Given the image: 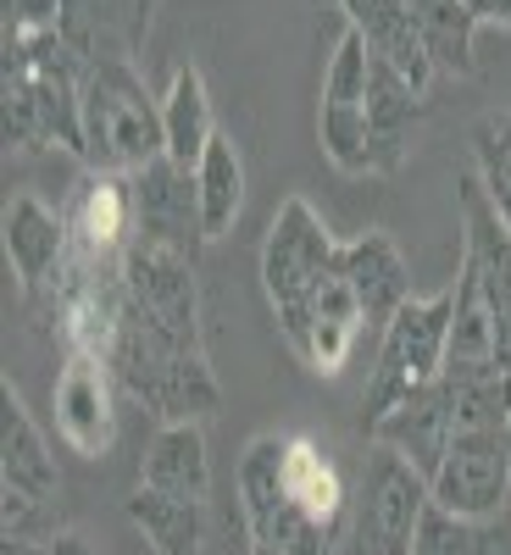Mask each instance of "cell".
Listing matches in <instances>:
<instances>
[{"instance_id":"1","label":"cell","mask_w":511,"mask_h":555,"mask_svg":"<svg viewBox=\"0 0 511 555\" xmlns=\"http://www.w3.org/2000/svg\"><path fill=\"white\" fill-rule=\"evenodd\" d=\"M84 56L67 44L62 28L7 34V151H84L78 122V89Z\"/></svg>"},{"instance_id":"2","label":"cell","mask_w":511,"mask_h":555,"mask_svg":"<svg viewBox=\"0 0 511 555\" xmlns=\"http://www.w3.org/2000/svg\"><path fill=\"white\" fill-rule=\"evenodd\" d=\"M106 366H112L117 389L133 395L139 405H151L162 423H206L222 405L206 345H183V339L162 334L156 322H145L128 306V295H123V322H117Z\"/></svg>"},{"instance_id":"3","label":"cell","mask_w":511,"mask_h":555,"mask_svg":"<svg viewBox=\"0 0 511 555\" xmlns=\"http://www.w3.org/2000/svg\"><path fill=\"white\" fill-rule=\"evenodd\" d=\"M78 122H84V167L95 172H145L167 156L162 101L133 73V62H89L78 89Z\"/></svg>"},{"instance_id":"4","label":"cell","mask_w":511,"mask_h":555,"mask_svg":"<svg viewBox=\"0 0 511 555\" xmlns=\"http://www.w3.org/2000/svg\"><path fill=\"white\" fill-rule=\"evenodd\" d=\"M445 350H450V289L445 295H411L384 328L373 384L361 395V428L373 434L379 416H389L417 389H429L445 373Z\"/></svg>"},{"instance_id":"5","label":"cell","mask_w":511,"mask_h":555,"mask_svg":"<svg viewBox=\"0 0 511 555\" xmlns=\"http://www.w3.org/2000/svg\"><path fill=\"white\" fill-rule=\"evenodd\" d=\"M240 517L251 555H329L334 528L306 517L284 489V434H261L240 455Z\"/></svg>"},{"instance_id":"6","label":"cell","mask_w":511,"mask_h":555,"mask_svg":"<svg viewBox=\"0 0 511 555\" xmlns=\"http://www.w3.org/2000/svg\"><path fill=\"white\" fill-rule=\"evenodd\" d=\"M340 250L345 245L329 234V222L311 211V201L290 195L278 206L272 222H267V240H261V289L272 300V317L295 311L322 278L340 267Z\"/></svg>"},{"instance_id":"7","label":"cell","mask_w":511,"mask_h":555,"mask_svg":"<svg viewBox=\"0 0 511 555\" xmlns=\"http://www.w3.org/2000/svg\"><path fill=\"white\" fill-rule=\"evenodd\" d=\"M429 500H434L429 478L417 473L406 455L373 444V455H367V478H361L350 555H411V539H417V522H423Z\"/></svg>"},{"instance_id":"8","label":"cell","mask_w":511,"mask_h":555,"mask_svg":"<svg viewBox=\"0 0 511 555\" xmlns=\"http://www.w3.org/2000/svg\"><path fill=\"white\" fill-rule=\"evenodd\" d=\"M429 494L445 512L468 517V522H489L511 505V444L506 428H468L456 434L445 461L429 478Z\"/></svg>"},{"instance_id":"9","label":"cell","mask_w":511,"mask_h":555,"mask_svg":"<svg viewBox=\"0 0 511 555\" xmlns=\"http://www.w3.org/2000/svg\"><path fill=\"white\" fill-rule=\"evenodd\" d=\"M278 334L290 339V350L311 366L317 378H340L356 339L367 334V311L350 289L345 267H334L295 311H278Z\"/></svg>"},{"instance_id":"10","label":"cell","mask_w":511,"mask_h":555,"mask_svg":"<svg viewBox=\"0 0 511 555\" xmlns=\"http://www.w3.org/2000/svg\"><path fill=\"white\" fill-rule=\"evenodd\" d=\"M123 295L128 306L156 322L162 334L201 345V284H195V256H178L162 245L133 240L123 256Z\"/></svg>"},{"instance_id":"11","label":"cell","mask_w":511,"mask_h":555,"mask_svg":"<svg viewBox=\"0 0 511 555\" xmlns=\"http://www.w3.org/2000/svg\"><path fill=\"white\" fill-rule=\"evenodd\" d=\"M56 434L73 455L106 461L117 444V378L95 356H62L56 384H51Z\"/></svg>"},{"instance_id":"12","label":"cell","mask_w":511,"mask_h":555,"mask_svg":"<svg viewBox=\"0 0 511 555\" xmlns=\"http://www.w3.org/2000/svg\"><path fill=\"white\" fill-rule=\"evenodd\" d=\"M461 217H468V234H461V261L473 267L478 289L489 300L495 317V356L511 373V222L489 206V195L478 190V178L461 183Z\"/></svg>"},{"instance_id":"13","label":"cell","mask_w":511,"mask_h":555,"mask_svg":"<svg viewBox=\"0 0 511 555\" xmlns=\"http://www.w3.org/2000/svg\"><path fill=\"white\" fill-rule=\"evenodd\" d=\"M67 228H73V256L101 261V267H123L128 245L139 240L133 178L89 167V172L78 178L73 201H67Z\"/></svg>"},{"instance_id":"14","label":"cell","mask_w":511,"mask_h":555,"mask_svg":"<svg viewBox=\"0 0 511 555\" xmlns=\"http://www.w3.org/2000/svg\"><path fill=\"white\" fill-rule=\"evenodd\" d=\"M133 211H139V240L195 256L206 245V222H201V190H195V167L178 162H151L145 172H133Z\"/></svg>"},{"instance_id":"15","label":"cell","mask_w":511,"mask_h":555,"mask_svg":"<svg viewBox=\"0 0 511 555\" xmlns=\"http://www.w3.org/2000/svg\"><path fill=\"white\" fill-rule=\"evenodd\" d=\"M0 240H7V261L28 300H44V289L62 278L73 256V228L67 211H51L39 195H12L7 217H0Z\"/></svg>"},{"instance_id":"16","label":"cell","mask_w":511,"mask_h":555,"mask_svg":"<svg viewBox=\"0 0 511 555\" xmlns=\"http://www.w3.org/2000/svg\"><path fill=\"white\" fill-rule=\"evenodd\" d=\"M367 439L395 450V455H406L423 478H434V467L445 461V450L456 439V405H450L445 378H434L429 389H417L411 400H400L389 416H379Z\"/></svg>"},{"instance_id":"17","label":"cell","mask_w":511,"mask_h":555,"mask_svg":"<svg viewBox=\"0 0 511 555\" xmlns=\"http://www.w3.org/2000/svg\"><path fill=\"white\" fill-rule=\"evenodd\" d=\"M156 0H67L62 34L84 62H133L145 51Z\"/></svg>"},{"instance_id":"18","label":"cell","mask_w":511,"mask_h":555,"mask_svg":"<svg viewBox=\"0 0 511 555\" xmlns=\"http://www.w3.org/2000/svg\"><path fill=\"white\" fill-rule=\"evenodd\" d=\"M340 267L350 278V289L367 311V328H389V317L411 300V267L400 256V245L384 234V228H367L340 250Z\"/></svg>"},{"instance_id":"19","label":"cell","mask_w":511,"mask_h":555,"mask_svg":"<svg viewBox=\"0 0 511 555\" xmlns=\"http://www.w3.org/2000/svg\"><path fill=\"white\" fill-rule=\"evenodd\" d=\"M345 28H356L367 51H373L379 62H389L417 95H429V83L439 73H434L429 44H423V34H417V23L406 12V0H361V7L345 12Z\"/></svg>"},{"instance_id":"20","label":"cell","mask_w":511,"mask_h":555,"mask_svg":"<svg viewBox=\"0 0 511 555\" xmlns=\"http://www.w3.org/2000/svg\"><path fill=\"white\" fill-rule=\"evenodd\" d=\"M423 112V95L373 56V83H367V151H373V178L400 172V162L411 156V128Z\"/></svg>"},{"instance_id":"21","label":"cell","mask_w":511,"mask_h":555,"mask_svg":"<svg viewBox=\"0 0 511 555\" xmlns=\"http://www.w3.org/2000/svg\"><path fill=\"white\" fill-rule=\"evenodd\" d=\"M0 483H7V489H28L39 500L62 494L56 455H51V444H44L39 423L28 416V405H23V395L12 384L0 389Z\"/></svg>"},{"instance_id":"22","label":"cell","mask_w":511,"mask_h":555,"mask_svg":"<svg viewBox=\"0 0 511 555\" xmlns=\"http://www.w3.org/2000/svg\"><path fill=\"white\" fill-rule=\"evenodd\" d=\"M139 483L206 505V494H212V455H206L201 423H162L151 434L145 455H139Z\"/></svg>"},{"instance_id":"23","label":"cell","mask_w":511,"mask_h":555,"mask_svg":"<svg viewBox=\"0 0 511 555\" xmlns=\"http://www.w3.org/2000/svg\"><path fill=\"white\" fill-rule=\"evenodd\" d=\"M123 517L145 533V544L156 555H201V544H206V505L201 500H178V494L139 483L123 500Z\"/></svg>"},{"instance_id":"24","label":"cell","mask_w":511,"mask_h":555,"mask_svg":"<svg viewBox=\"0 0 511 555\" xmlns=\"http://www.w3.org/2000/svg\"><path fill=\"white\" fill-rule=\"evenodd\" d=\"M284 489L295 494V505L306 517H317L322 528L340 533V522L350 512V494H345V478H340V467L329 461L322 444H311L301 434H284Z\"/></svg>"},{"instance_id":"25","label":"cell","mask_w":511,"mask_h":555,"mask_svg":"<svg viewBox=\"0 0 511 555\" xmlns=\"http://www.w3.org/2000/svg\"><path fill=\"white\" fill-rule=\"evenodd\" d=\"M162 133H167V162H178V167H195L217 139L201 67H173L167 95H162Z\"/></svg>"},{"instance_id":"26","label":"cell","mask_w":511,"mask_h":555,"mask_svg":"<svg viewBox=\"0 0 511 555\" xmlns=\"http://www.w3.org/2000/svg\"><path fill=\"white\" fill-rule=\"evenodd\" d=\"M406 12L423 34L429 56H434V73H450V78H473L478 73V17L468 12V0H406Z\"/></svg>"},{"instance_id":"27","label":"cell","mask_w":511,"mask_h":555,"mask_svg":"<svg viewBox=\"0 0 511 555\" xmlns=\"http://www.w3.org/2000/svg\"><path fill=\"white\" fill-rule=\"evenodd\" d=\"M195 190H201V222H206V240L234 234V222L245 211V162L240 145L228 133H217L206 156L195 162Z\"/></svg>"},{"instance_id":"28","label":"cell","mask_w":511,"mask_h":555,"mask_svg":"<svg viewBox=\"0 0 511 555\" xmlns=\"http://www.w3.org/2000/svg\"><path fill=\"white\" fill-rule=\"evenodd\" d=\"M473 178H478V190L489 195V206L511 222V106L500 112H484L473 122Z\"/></svg>"},{"instance_id":"29","label":"cell","mask_w":511,"mask_h":555,"mask_svg":"<svg viewBox=\"0 0 511 555\" xmlns=\"http://www.w3.org/2000/svg\"><path fill=\"white\" fill-rule=\"evenodd\" d=\"M56 533H62L56 500H39V494H28V489H7V483H0V539L51 550Z\"/></svg>"},{"instance_id":"30","label":"cell","mask_w":511,"mask_h":555,"mask_svg":"<svg viewBox=\"0 0 511 555\" xmlns=\"http://www.w3.org/2000/svg\"><path fill=\"white\" fill-rule=\"evenodd\" d=\"M411 555H478V522L429 500L423 522H417V539H411Z\"/></svg>"},{"instance_id":"31","label":"cell","mask_w":511,"mask_h":555,"mask_svg":"<svg viewBox=\"0 0 511 555\" xmlns=\"http://www.w3.org/2000/svg\"><path fill=\"white\" fill-rule=\"evenodd\" d=\"M67 0H7V34H39V28H62Z\"/></svg>"},{"instance_id":"32","label":"cell","mask_w":511,"mask_h":555,"mask_svg":"<svg viewBox=\"0 0 511 555\" xmlns=\"http://www.w3.org/2000/svg\"><path fill=\"white\" fill-rule=\"evenodd\" d=\"M478 555H511V517H489L478 522Z\"/></svg>"},{"instance_id":"33","label":"cell","mask_w":511,"mask_h":555,"mask_svg":"<svg viewBox=\"0 0 511 555\" xmlns=\"http://www.w3.org/2000/svg\"><path fill=\"white\" fill-rule=\"evenodd\" d=\"M468 12H473L478 23H500V28H511V0H468Z\"/></svg>"},{"instance_id":"34","label":"cell","mask_w":511,"mask_h":555,"mask_svg":"<svg viewBox=\"0 0 511 555\" xmlns=\"http://www.w3.org/2000/svg\"><path fill=\"white\" fill-rule=\"evenodd\" d=\"M51 555H101V550H95V544H89L84 533H67V528H62V533L51 539Z\"/></svg>"},{"instance_id":"35","label":"cell","mask_w":511,"mask_h":555,"mask_svg":"<svg viewBox=\"0 0 511 555\" xmlns=\"http://www.w3.org/2000/svg\"><path fill=\"white\" fill-rule=\"evenodd\" d=\"M0 555H51V550H39V544H17V539H0Z\"/></svg>"},{"instance_id":"36","label":"cell","mask_w":511,"mask_h":555,"mask_svg":"<svg viewBox=\"0 0 511 555\" xmlns=\"http://www.w3.org/2000/svg\"><path fill=\"white\" fill-rule=\"evenodd\" d=\"M334 7H340V12H350V7H361V0H334Z\"/></svg>"},{"instance_id":"37","label":"cell","mask_w":511,"mask_h":555,"mask_svg":"<svg viewBox=\"0 0 511 555\" xmlns=\"http://www.w3.org/2000/svg\"><path fill=\"white\" fill-rule=\"evenodd\" d=\"M506 444H511V416H506Z\"/></svg>"}]
</instances>
